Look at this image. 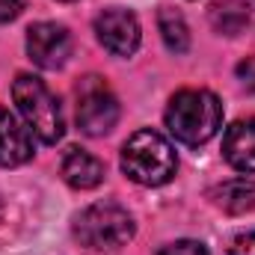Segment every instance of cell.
Returning <instances> with one entry per match:
<instances>
[{"mask_svg": "<svg viewBox=\"0 0 255 255\" xmlns=\"http://www.w3.org/2000/svg\"><path fill=\"white\" fill-rule=\"evenodd\" d=\"M157 27H160V36H163V42L172 54H184L190 48V30H187V21H184L181 12L163 6L157 12Z\"/></svg>", "mask_w": 255, "mask_h": 255, "instance_id": "cell-13", "label": "cell"}, {"mask_svg": "<svg viewBox=\"0 0 255 255\" xmlns=\"http://www.w3.org/2000/svg\"><path fill=\"white\" fill-rule=\"evenodd\" d=\"M33 157V130L0 107V166H21Z\"/></svg>", "mask_w": 255, "mask_h": 255, "instance_id": "cell-8", "label": "cell"}, {"mask_svg": "<svg viewBox=\"0 0 255 255\" xmlns=\"http://www.w3.org/2000/svg\"><path fill=\"white\" fill-rule=\"evenodd\" d=\"M12 98H15L27 128L33 130V136H39L45 145H54L63 139V107H60L57 95L36 74H18L12 83Z\"/></svg>", "mask_w": 255, "mask_h": 255, "instance_id": "cell-3", "label": "cell"}, {"mask_svg": "<svg viewBox=\"0 0 255 255\" xmlns=\"http://www.w3.org/2000/svg\"><path fill=\"white\" fill-rule=\"evenodd\" d=\"M211 202L217 208H223L226 214H250L255 211V181L253 178H232V181H223L217 184L214 190L208 193Z\"/></svg>", "mask_w": 255, "mask_h": 255, "instance_id": "cell-11", "label": "cell"}, {"mask_svg": "<svg viewBox=\"0 0 255 255\" xmlns=\"http://www.w3.org/2000/svg\"><path fill=\"white\" fill-rule=\"evenodd\" d=\"M178 169L175 148L157 130H136L122 145V172L142 187H160L172 181Z\"/></svg>", "mask_w": 255, "mask_h": 255, "instance_id": "cell-2", "label": "cell"}, {"mask_svg": "<svg viewBox=\"0 0 255 255\" xmlns=\"http://www.w3.org/2000/svg\"><path fill=\"white\" fill-rule=\"evenodd\" d=\"M95 36L110 54L130 57L139 48V21L128 9H104L95 18Z\"/></svg>", "mask_w": 255, "mask_h": 255, "instance_id": "cell-7", "label": "cell"}, {"mask_svg": "<svg viewBox=\"0 0 255 255\" xmlns=\"http://www.w3.org/2000/svg\"><path fill=\"white\" fill-rule=\"evenodd\" d=\"M229 255H255V232L238 235L229 247Z\"/></svg>", "mask_w": 255, "mask_h": 255, "instance_id": "cell-15", "label": "cell"}, {"mask_svg": "<svg viewBox=\"0 0 255 255\" xmlns=\"http://www.w3.org/2000/svg\"><path fill=\"white\" fill-rule=\"evenodd\" d=\"M223 157L238 172H255V119H241L226 128Z\"/></svg>", "mask_w": 255, "mask_h": 255, "instance_id": "cell-9", "label": "cell"}, {"mask_svg": "<svg viewBox=\"0 0 255 255\" xmlns=\"http://www.w3.org/2000/svg\"><path fill=\"white\" fill-rule=\"evenodd\" d=\"M71 229H74V238L86 250H98V253L122 250L136 232L133 217L116 202H95V205L83 208L74 217Z\"/></svg>", "mask_w": 255, "mask_h": 255, "instance_id": "cell-4", "label": "cell"}, {"mask_svg": "<svg viewBox=\"0 0 255 255\" xmlns=\"http://www.w3.org/2000/svg\"><path fill=\"white\" fill-rule=\"evenodd\" d=\"M238 80L247 89H255V57H247L244 63H238Z\"/></svg>", "mask_w": 255, "mask_h": 255, "instance_id": "cell-16", "label": "cell"}, {"mask_svg": "<svg viewBox=\"0 0 255 255\" xmlns=\"http://www.w3.org/2000/svg\"><path fill=\"white\" fill-rule=\"evenodd\" d=\"M27 0H0V21H15Z\"/></svg>", "mask_w": 255, "mask_h": 255, "instance_id": "cell-17", "label": "cell"}, {"mask_svg": "<svg viewBox=\"0 0 255 255\" xmlns=\"http://www.w3.org/2000/svg\"><path fill=\"white\" fill-rule=\"evenodd\" d=\"M166 128L184 145H202L223 128V104L208 89H181L169 98Z\"/></svg>", "mask_w": 255, "mask_h": 255, "instance_id": "cell-1", "label": "cell"}, {"mask_svg": "<svg viewBox=\"0 0 255 255\" xmlns=\"http://www.w3.org/2000/svg\"><path fill=\"white\" fill-rule=\"evenodd\" d=\"M157 255H208V250L199 241H175V244H166Z\"/></svg>", "mask_w": 255, "mask_h": 255, "instance_id": "cell-14", "label": "cell"}, {"mask_svg": "<svg viewBox=\"0 0 255 255\" xmlns=\"http://www.w3.org/2000/svg\"><path fill=\"white\" fill-rule=\"evenodd\" d=\"M119 122V101L110 86L89 74L77 83V125L89 136H104Z\"/></svg>", "mask_w": 255, "mask_h": 255, "instance_id": "cell-5", "label": "cell"}, {"mask_svg": "<svg viewBox=\"0 0 255 255\" xmlns=\"http://www.w3.org/2000/svg\"><path fill=\"white\" fill-rule=\"evenodd\" d=\"M60 172L74 190H92L104 181V163L86 148H68L63 154Z\"/></svg>", "mask_w": 255, "mask_h": 255, "instance_id": "cell-10", "label": "cell"}, {"mask_svg": "<svg viewBox=\"0 0 255 255\" xmlns=\"http://www.w3.org/2000/svg\"><path fill=\"white\" fill-rule=\"evenodd\" d=\"M208 18H211V27L223 36H238L250 18H253V9L247 0H217L211 9H208Z\"/></svg>", "mask_w": 255, "mask_h": 255, "instance_id": "cell-12", "label": "cell"}, {"mask_svg": "<svg viewBox=\"0 0 255 255\" xmlns=\"http://www.w3.org/2000/svg\"><path fill=\"white\" fill-rule=\"evenodd\" d=\"M27 54L39 68H63L71 54V36L63 24L39 21L27 30Z\"/></svg>", "mask_w": 255, "mask_h": 255, "instance_id": "cell-6", "label": "cell"}]
</instances>
